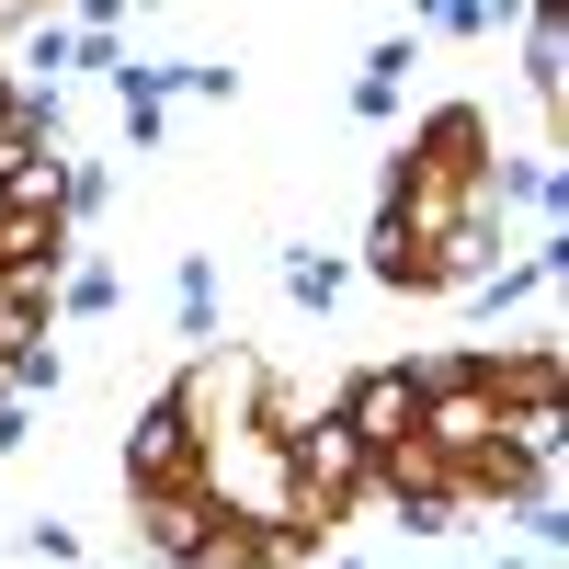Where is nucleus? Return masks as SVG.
Segmentation results:
<instances>
[{"label": "nucleus", "mask_w": 569, "mask_h": 569, "mask_svg": "<svg viewBox=\"0 0 569 569\" xmlns=\"http://www.w3.org/2000/svg\"><path fill=\"white\" fill-rule=\"evenodd\" d=\"M126 525H137V547L149 558H194L206 547V525H217V490L206 479H126Z\"/></svg>", "instance_id": "5"}, {"label": "nucleus", "mask_w": 569, "mask_h": 569, "mask_svg": "<svg viewBox=\"0 0 569 569\" xmlns=\"http://www.w3.org/2000/svg\"><path fill=\"white\" fill-rule=\"evenodd\" d=\"M34 12H46V0H0V46H12V34H23Z\"/></svg>", "instance_id": "16"}, {"label": "nucleus", "mask_w": 569, "mask_h": 569, "mask_svg": "<svg viewBox=\"0 0 569 569\" xmlns=\"http://www.w3.org/2000/svg\"><path fill=\"white\" fill-rule=\"evenodd\" d=\"M399 91H410V34H388L365 58V80H353V114H399Z\"/></svg>", "instance_id": "10"}, {"label": "nucleus", "mask_w": 569, "mask_h": 569, "mask_svg": "<svg viewBox=\"0 0 569 569\" xmlns=\"http://www.w3.org/2000/svg\"><path fill=\"white\" fill-rule=\"evenodd\" d=\"M114 297H126V273H114V262H69V273H58V297H46V319H114Z\"/></svg>", "instance_id": "9"}, {"label": "nucleus", "mask_w": 569, "mask_h": 569, "mask_svg": "<svg viewBox=\"0 0 569 569\" xmlns=\"http://www.w3.org/2000/svg\"><path fill=\"white\" fill-rule=\"evenodd\" d=\"M171 308H182V342H217V262H206V251L182 262V284H171Z\"/></svg>", "instance_id": "12"}, {"label": "nucleus", "mask_w": 569, "mask_h": 569, "mask_svg": "<svg viewBox=\"0 0 569 569\" xmlns=\"http://www.w3.org/2000/svg\"><path fill=\"white\" fill-rule=\"evenodd\" d=\"M284 297H297V308H330V297H342V262H330V251H284Z\"/></svg>", "instance_id": "13"}, {"label": "nucleus", "mask_w": 569, "mask_h": 569, "mask_svg": "<svg viewBox=\"0 0 569 569\" xmlns=\"http://www.w3.org/2000/svg\"><path fill=\"white\" fill-rule=\"evenodd\" d=\"M126 479H194V410H182V388H160L126 421Z\"/></svg>", "instance_id": "7"}, {"label": "nucleus", "mask_w": 569, "mask_h": 569, "mask_svg": "<svg viewBox=\"0 0 569 569\" xmlns=\"http://www.w3.org/2000/svg\"><path fill=\"white\" fill-rule=\"evenodd\" d=\"M525 91H536V114L558 126V91H569V23H558V0H525Z\"/></svg>", "instance_id": "8"}, {"label": "nucleus", "mask_w": 569, "mask_h": 569, "mask_svg": "<svg viewBox=\"0 0 569 569\" xmlns=\"http://www.w3.org/2000/svg\"><path fill=\"white\" fill-rule=\"evenodd\" d=\"M399 171H410V182H479V194H490V114H479V103H433V114L410 126Z\"/></svg>", "instance_id": "4"}, {"label": "nucleus", "mask_w": 569, "mask_h": 569, "mask_svg": "<svg viewBox=\"0 0 569 569\" xmlns=\"http://www.w3.org/2000/svg\"><path fill=\"white\" fill-rule=\"evenodd\" d=\"M171 388H182V410H194V445H217V433H251V421H262L273 365H262V353H240V342H206L194 365L171 376Z\"/></svg>", "instance_id": "2"}, {"label": "nucleus", "mask_w": 569, "mask_h": 569, "mask_svg": "<svg viewBox=\"0 0 569 569\" xmlns=\"http://www.w3.org/2000/svg\"><path fill=\"white\" fill-rule=\"evenodd\" d=\"M365 273L388 284V297H456V262L421 240L399 206H376V240H365Z\"/></svg>", "instance_id": "6"}, {"label": "nucleus", "mask_w": 569, "mask_h": 569, "mask_svg": "<svg viewBox=\"0 0 569 569\" xmlns=\"http://www.w3.org/2000/svg\"><path fill=\"white\" fill-rule=\"evenodd\" d=\"M23 558H34V569H69V558H80V525H46V512H34V525H23Z\"/></svg>", "instance_id": "14"}, {"label": "nucleus", "mask_w": 569, "mask_h": 569, "mask_svg": "<svg viewBox=\"0 0 569 569\" xmlns=\"http://www.w3.org/2000/svg\"><path fill=\"white\" fill-rule=\"evenodd\" d=\"M490 569H547V547H536V558H490Z\"/></svg>", "instance_id": "17"}, {"label": "nucleus", "mask_w": 569, "mask_h": 569, "mask_svg": "<svg viewBox=\"0 0 569 569\" xmlns=\"http://www.w3.org/2000/svg\"><path fill=\"white\" fill-rule=\"evenodd\" d=\"M126 23V0H80V34H114Z\"/></svg>", "instance_id": "15"}, {"label": "nucleus", "mask_w": 569, "mask_h": 569, "mask_svg": "<svg viewBox=\"0 0 569 569\" xmlns=\"http://www.w3.org/2000/svg\"><path fill=\"white\" fill-rule=\"evenodd\" d=\"M410 433L433 445L445 467H467V456H490V445H501V399L479 388V353L421 365V410H410Z\"/></svg>", "instance_id": "1"}, {"label": "nucleus", "mask_w": 569, "mask_h": 569, "mask_svg": "<svg viewBox=\"0 0 569 569\" xmlns=\"http://www.w3.org/2000/svg\"><path fill=\"white\" fill-rule=\"evenodd\" d=\"M58 69H80V23H46V12H34V23H23V80L46 91Z\"/></svg>", "instance_id": "11"}, {"label": "nucleus", "mask_w": 569, "mask_h": 569, "mask_svg": "<svg viewBox=\"0 0 569 569\" xmlns=\"http://www.w3.org/2000/svg\"><path fill=\"white\" fill-rule=\"evenodd\" d=\"M330 410H342V433L376 456V445H399L410 433V410H421V365L410 353H388V365H353L342 388H330Z\"/></svg>", "instance_id": "3"}]
</instances>
